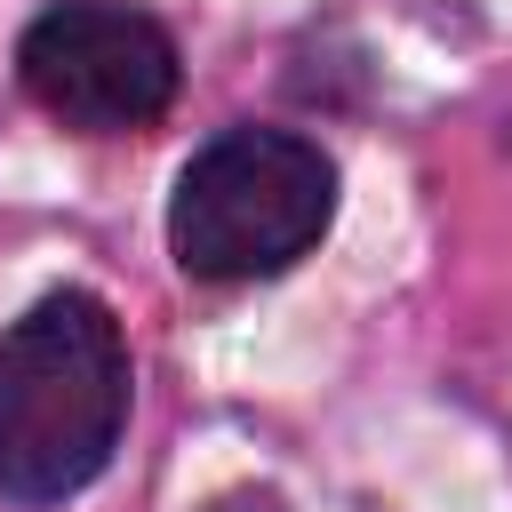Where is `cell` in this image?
I'll return each instance as SVG.
<instances>
[{
  "label": "cell",
  "mask_w": 512,
  "mask_h": 512,
  "mask_svg": "<svg viewBox=\"0 0 512 512\" xmlns=\"http://www.w3.org/2000/svg\"><path fill=\"white\" fill-rule=\"evenodd\" d=\"M128 424V344L104 296L56 288L0 336V488L16 504L80 496Z\"/></svg>",
  "instance_id": "obj_1"
},
{
  "label": "cell",
  "mask_w": 512,
  "mask_h": 512,
  "mask_svg": "<svg viewBox=\"0 0 512 512\" xmlns=\"http://www.w3.org/2000/svg\"><path fill=\"white\" fill-rule=\"evenodd\" d=\"M200 512H288V496H280V488H256V480H248V488H224V496H208Z\"/></svg>",
  "instance_id": "obj_4"
},
{
  "label": "cell",
  "mask_w": 512,
  "mask_h": 512,
  "mask_svg": "<svg viewBox=\"0 0 512 512\" xmlns=\"http://www.w3.org/2000/svg\"><path fill=\"white\" fill-rule=\"evenodd\" d=\"M328 216H336V168L312 136L224 128L176 176L168 248L192 280H264L312 256Z\"/></svg>",
  "instance_id": "obj_2"
},
{
  "label": "cell",
  "mask_w": 512,
  "mask_h": 512,
  "mask_svg": "<svg viewBox=\"0 0 512 512\" xmlns=\"http://www.w3.org/2000/svg\"><path fill=\"white\" fill-rule=\"evenodd\" d=\"M16 72H24V96L40 112H56L64 128L120 136V128H144V120L168 112V96H176V40L144 8L64 0V8H48L24 32Z\"/></svg>",
  "instance_id": "obj_3"
}]
</instances>
